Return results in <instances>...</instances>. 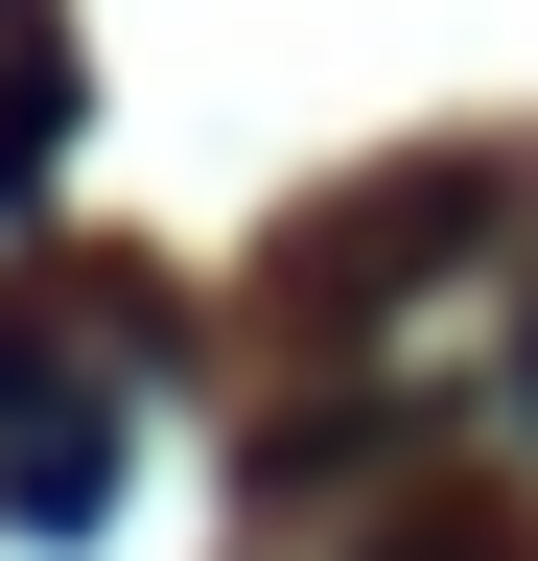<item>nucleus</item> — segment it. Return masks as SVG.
Returning <instances> with one entry per match:
<instances>
[{
  "label": "nucleus",
  "instance_id": "1",
  "mask_svg": "<svg viewBox=\"0 0 538 561\" xmlns=\"http://www.w3.org/2000/svg\"><path fill=\"white\" fill-rule=\"evenodd\" d=\"M47 140H71V24L0 0V187H47Z\"/></svg>",
  "mask_w": 538,
  "mask_h": 561
},
{
  "label": "nucleus",
  "instance_id": "2",
  "mask_svg": "<svg viewBox=\"0 0 538 561\" xmlns=\"http://www.w3.org/2000/svg\"><path fill=\"white\" fill-rule=\"evenodd\" d=\"M375 561H515V538L492 515H422V538H375Z\"/></svg>",
  "mask_w": 538,
  "mask_h": 561
}]
</instances>
